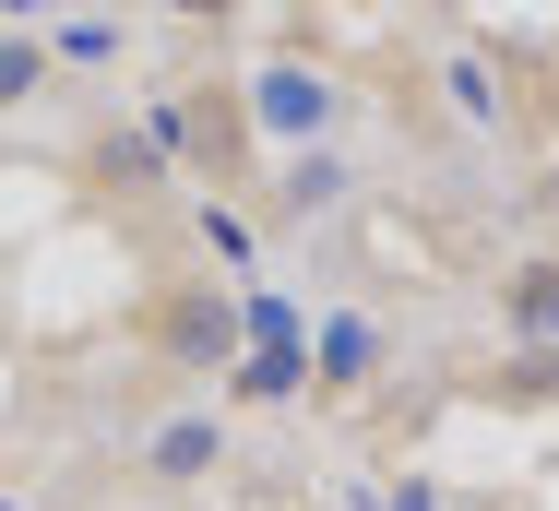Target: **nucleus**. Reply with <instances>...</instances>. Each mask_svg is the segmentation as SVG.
<instances>
[{
	"label": "nucleus",
	"mask_w": 559,
	"mask_h": 511,
	"mask_svg": "<svg viewBox=\"0 0 559 511\" xmlns=\"http://www.w3.org/2000/svg\"><path fill=\"white\" fill-rule=\"evenodd\" d=\"M286 393H310V345H250V357H226V405H286Z\"/></svg>",
	"instance_id": "obj_5"
},
{
	"label": "nucleus",
	"mask_w": 559,
	"mask_h": 511,
	"mask_svg": "<svg viewBox=\"0 0 559 511\" xmlns=\"http://www.w3.org/2000/svg\"><path fill=\"white\" fill-rule=\"evenodd\" d=\"M155 345L191 357V369H226V357H238V309H226L215 286H179V298L155 309Z\"/></svg>",
	"instance_id": "obj_2"
},
{
	"label": "nucleus",
	"mask_w": 559,
	"mask_h": 511,
	"mask_svg": "<svg viewBox=\"0 0 559 511\" xmlns=\"http://www.w3.org/2000/svg\"><path fill=\"white\" fill-rule=\"evenodd\" d=\"M167 143H191L203 179H238L250 167V96H179L167 107Z\"/></svg>",
	"instance_id": "obj_1"
},
{
	"label": "nucleus",
	"mask_w": 559,
	"mask_h": 511,
	"mask_svg": "<svg viewBox=\"0 0 559 511\" xmlns=\"http://www.w3.org/2000/svg\"><path fill=\"white\" fill-rule=\"evenodd\" d=\"M96 167H108L119 191H155V143H119V131H108V143H96Z\"/></svg>",
	"instance_id": "obj_9"
},
{
	"label": "nucleus",
	"mask_w": 559,
	"mask_h": 511,
	"mask_svg": "<svg viewBox=\"0 0 559 511\" xmlns=\"http://www.w3.org/2000/svg\"><path fill=\"white\" fill-rule=\"evenodd\" d=\"M322 119H334V84H322V72H298V60H286V72H262L250 131H274V143H298V155H310V131H322Z\"/></svg>",
	"instance_id": "obj_3"
},
{
	"label": "nucleus",
	"mask_w": 559,
	"mask_h": 511,
	"mask_svg": "<svg viewBox=\"0 0 559 511\" xmlns=\"http://www.w3.org/2000/svg\"><path fill=\"white\" fill-rule=\"evenodd\" d=\"M369 369H381V333H369V321H334V345H322L310 381H322V393H369Z\"/></svg>",
	"instance_id": "obj_6"
},
{
	"label": "nucleus",
	"mask_w": 559,
	"mask_h": 511,
	"mask_svg": "<svg viewBox=\"0 0 559 511\" xmlns=\"http://www.w3.org/2000/svg\"><path fill=\"white\" fill-rule=\"evenodd\" d=\"M167 12H191V24H226V12H238V0H167Z\"/></svg>",
	"instance_id": "obj_11"
},
{
	"label": "nucleus",
	"mask_w": 559,
	"mask_h": 511,
	"mask_svg": "<svg viewBox=\"0 0 559 511\" xmlns=\"http://www.w3.org/2000/svg\"><path fill=\"white\" fill-rule=\"evenodd\" d=\"M36 84H48V60H36V48H0V107H24Z\"/></svg>",
	"instance_id": "obj_10"
},
{
	"label": "nucleus",
	"mask_w": 559,
	"mask_h": 511,
	"mask_svg": "<svg viewBox=\"0 0 559 511\" xmlns=\"http://www.w3.org/2000/svg\"><path fill=\"white\" fill-rule=\"evenodd\" d=\"M512 321L559 333V262H524V274H512Z\"/></svg>",
	"instance_id": "obj_8"
},
{
	"label": "nucleus",
	"mask_w": 559,
	"mask_h": 511,
	"mask_svg": "<svg viewBox=\"0 0 559 511\" xmlns=\"http://www.w3.org/2000/svg\"><path fill=\"white\" fill-rule=\"evenodd\" d=\"M274 203H286V214H322V203H345V167H334V155H298V167L274 179Z\"/></svg>",
	"instance_id": "obj_7"
},
{
	"label": "nucleus",
	"mask_w": 559,
	"mask_h": 511,
	"mask_svg": "<svg viewBox=\"0 0 559 511\" xmlns=\"http://www.w3.org/2000/svg\"><path fill=\"white\" fill-rule=\"evenodd\" d=\"M215 464H226V416H179V428H155V452H143L155 488H203Z\"/></svg>",
	"instance_id": "obj_4"
}]
</instances>
